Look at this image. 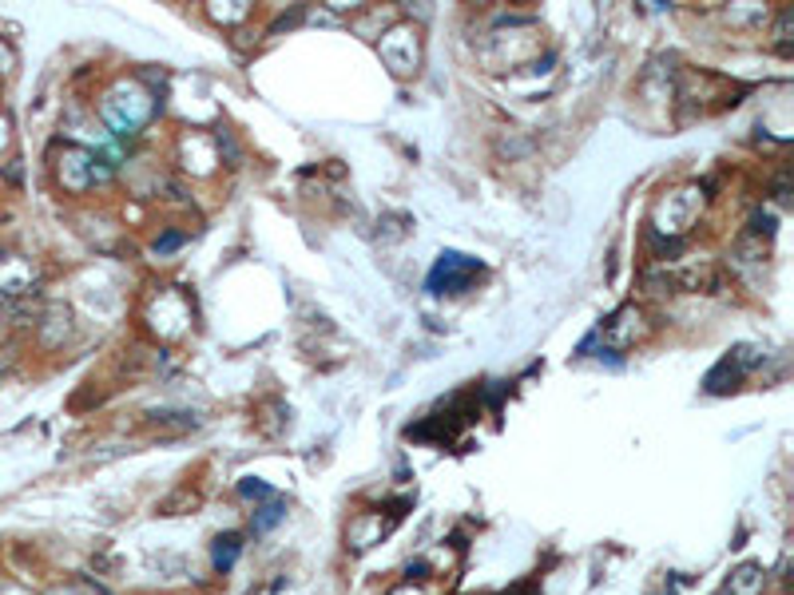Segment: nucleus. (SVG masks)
<instances>
[{
	"mask_svg": "<svg viewBox=\"0 0 794 595\" xmlns=\"http://www.w3.org/2000/svg\"><path fill=\"white\" fill-rule=\"evenodd\" d=\"M477 274H481V266H477L473 258L441 254L437 266H433V274H429V290H437V294H461V290L469 286Z\"/></svg>",
	"mask_w": 794,
	"mask_h": 595,
	"instance_id": "1",
	"label": "nucleus"
},
{
	"mask_svg": "<svg viewBox=\"0 0 794 595\" xmlns=\"http://www.w3.org/2000/svg\"><path fill=\"white\" fill-rule=\"evenodd\" d=\"M238 551H243V536H238V532H226V536L215 540V551H211L215 571H231L235 560H238Z\"/></svg>",
	"mask_w": 794,
	"mask_h": 595,
	"instance_id": "2",
	"label": "nucleus"
},
{
	"mask_svg": "<svg viewBox=\"0 0 794 595\" xmlns=\"http://www.w3.org/2000/svg\"><path fill=\"white\" fill-rule=\"evenodd\" d=\"M282 516H286V508H282L278 501H275V504H266L263 512H258V521H255V532H270V528H275V524L282 521Z\"/></svg>",
	"mask_w": 794,
	"mask_h": 595,
	"instance_id": "3",
	"label": "nucleus"
},
{
	"mask_svg": "<svg viewBox=\"0 0 794 595\" xmlns=\"http://www.w3.org/2000/svg\"><path fill=\"white\" fill-rule=\"evenodd\" d=\"M238 492H243L246 501H250V496H255V501H263V496H270V489H266L263 481H243V484H238Z\"/></svg>",
	"mask_w": 794,
	"mask_h": 595,
	"instance_id": "4",
	"label": "nucleus"
}]
</instances>
